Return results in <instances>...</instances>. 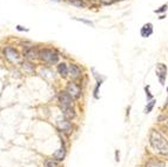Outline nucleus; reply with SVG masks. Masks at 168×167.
I'll return each mask as SVG.
<instances>
[{
  "label": "nucleus",
  "mask_w": 168,
  "mask_h": 167,
  "mask_svg": "<svg viewBox=\"0 0 168 167\" xmlns=\"http://www.w3.org/2000/svg\"><path fill=\"white\" fill-rule=\"evenodd\" d=\"M149 144L152 148L161 155L168 154V141L161 135L158 131L152 129L149 133Z\"/></svg>",
  "instance_id": "f257e3e1"
},
{
  "label": "nucleus",
  "mask_w": 168,
  "mask_h": 167,
  "mask_svg": "<svg viewBox=\"0 0 168 167\" xmlns=\"http://www.w3.org/2000/svg\"><path fill=\"white\" fill-rule=\"evenodd\" d=\"M39 58L47 64H57L59 60V55L57 54V52H54L52 50H48V48L41 50L39 52Z\"/></svg>",
  "instance_id": "f03ea898"
},
{
  "label": "nucleus",
  "mask_w": 168,
  "mask_h": 167,
  "mask_svg": "<svg viewBox=\"0 0 168 167\" xmlns=\"http://www.w3.org/2000/svg\"><path fill=\"white\" fill-rule=\"evenodd\" d=\"M59 106H60L61 109L73 107V98L67 92H61L59 94Z\"/></svg>",
  "instance_id": "7ed1b4c3"
},
{
  "label": "nucleus",
  "mask_w": 168,
  "mask_h": 167,
  "mask_svg": "<svg viewBox=\"0 0 168 167\" xmlns=\"http://www.w3.org/2000/svg\"><path fill=\"white\" fill-rule=\"evenodd\" d=\"M66 92H67L73 99H79L81 97V88H80V86L76 83H73V81L67 84Z\"/></svg>",
  "instance_id": "20e7f679"
},
{
  "label": "nucleus",
  "mask_w": 168,
  "mask_h": 167,
  "mask_svg": "<svg viewBox=\"0 0 168 167\" xmlns=\"http://www.w3.org/2000/svg\"><path fill=\"white\" fill-rule=\"evenodd\" d=\"M166 76H167V66L165 64H158L156 65V76L159 78V81L163 86L165 85V80H166Z\"/></svg>",
  "instance_id": "39448f33"
},
{
  "label": "nucleus",
  "mask_w": 168,
  "mask_h": 167,
  "mask_svg": "<svg viewBox=\"0 0 168 167\" xmlns=\"http://www.w3.org/2000/svg\"><path fill=\"white\" fill-rule=\"evenodd\" d=\"M5 55H6V58H7L8 60H11L12 62H18L19 59H20L19 53L15 51L14 48H12V47H7L5 50Z\"/></svg>",
  "instance_id": "423d86ee"
},
{
  "label": "nucleus",
  "mask_w": 168,
  "mask_h": 167,
  "mask_svg": "<svg viewBox=\"0 0 168 167\" xmlns=\"http://www.w3.org/2000/svg\"><path fill=\"white\" fill-rule=\"evenodd\" d=\"M68 72H69V76H72L73 79H78L81 76V69L80 67L75 65V64H71L68 66Z\"/></svg>",
  "instance_id": "0eeeda50"
},
{
  "label": "nucleus",
  "mask_w": 168,
  "mask_h": 167,
  "mask_svg": "<svg viewBox=\"0 0 168 167\" xmlns=\"http://www.w3.org/2000/svg\"><path fill=\"white\" fill-rule=\"evenodd\" d=\"M57 125H58V127L59 129L61 131H64V132H68L69 129L72 128V124L69 121L68 119H59L58 121H57Z\"/></svg>",
  "instance_id": "6e6552de"
},
{
  "label": "nucleus",
  "mask_w": 168,
  "mask_h": 167,
  "mask_svg": "<svg viewBox=\"0 0 168 167\" xmlns=\"http://www.w3.org/2000/svg\"><path fill=\"white\" fill-rule=\"evenodd\" d=\"M24 55L28 60H33V59H35V58L39 57V52L37 51V48H34V47H28V48H26L24 51Z\"/></svg>",
  "instance_id": "1a4fd4ad"
},
{
  "label": "nucleus",
  "mask_w": 168,
  "mask_h": 167,
  "mask_svg": "<svg viewBox=\"0 0 168 167\" xmlns=\"http://www.w3.org/2000/svg\"><path fill=\"white\" fill-rule=\"evenodd\" d=\"M140 34H141V37H144V38H148L149 35H152L153 34V25L152 24H145L144 26H142V28L140 31Z\"/></svg>",
  "instance_id": "9d476101"
},
{
  "label": "nucleus",
  "mask_w": 168,
  "mask_h": 167,
  "mask_svg": "<svg viewBox=\"0 0 168 167\" xmlns=\"http://www.w3.org/2000/svg\"><path fill=\"white\" fill-rule=\"evenodd\" d=\"M146 167H166V164L162 162L161 160H158L155 158H151V159L147 161Z\"/></svg>",
  "instance_id": "9b49d317"
},
{
  "label": "nucleus",
  "mask_w": 168,
  "mask_h": 167,
  "mask_svg": "<svg viewBox=\"0 0 168 167\" xmlns=\"http://www.w3.org/2000/svg\"><path fill=\"white\" fill-rule=\"evenodd\" d=\"M65 155H66L65 146H61L60 148L53 154V159H55L57 161H62V160L65 159Z\"/></svg>",
  "instance_id": "f8f14e48"
},
{
  "label": "nucleus",
  "mask_w": 168,
  "mask_h": 167,
  "mask_svg": "<svg viewBox=\"0 0 168 167\" xmlns=\"http://www.w3.org/2000/svg\"><path fill=\"white\" fill-rule=\"evenodd\" d=\"M57 69H58V73L60 74L61 76H67L69 74L68 72V66L65 64V62H60L59 65H58V67H57Z\"/></svg>",
  "instance_id": "ddd939ff"
},
{
  "label": "nucleus",
  "mask_w": 168,
  "mask_h": 167,
  "mask_svg": "<svg viewBox=\"0 0 168 167\" xmlns=\"http://www.w3.org/2000/svg\"><path fill=\"white\" fill-rule=\"evenodd\" d=\"M62 111V114H64V117L66 118V119H73L74 117H75V113H74V109H73V107H71V108H62L61 109Z\"/></svg>",
  "instance_id": "4468645a"
},
{
  "label": "nucleus",
  "mask_w": 168,
  "mask_h": 167,
  "mask_svg": "<svg viewBox=\"0 0 168 167\" xmlns=\"http://www.w3.org/2000/svg\"><path fill=\"white\" fill-rule=\"evenodd\" d=\"M23 69L27 73H32L34 71V65H32L30 61H25L23 62Z\"/></svg>",
  "instance_id": "2eb2a0df"
},
{
  "label": "nucleus",
  "mask_w": 168,
  "mask_h": 167,
  "mask_svg": "<svg viewBox=\"0 0 168 167\" xmlns=\"http://www.w3.org/2000/svg\"><path fill=\"white\" fill-rule=\"evenodd\" d=\"M44 166L45 167H59L55 159H46L45 162H44Z\"/></svg>",
  "instance_id": "dca6fc26"
},
{
  "label": "nucleus",
  "mask_w": 168,
  "mask_h": 167,
  "mask_svg": "<svg viewBox=\"0 0 168 167\" xmlns=\"http://www.w3.org/2000/svg\"><path fill=\"white\" fill-rule=\"evenodd\" d=\"M69 4H72L73 6H76V7H84L85 4L82 0H68Z\"/></svg>",
  "instance_id": "f3484780"
},
{
  "label": "nucleus",
  "mask_w": 168,
  "mask_h": 167,
  "mask_svg": "<svg viewBox=\"0 0 168 167\" xmlns=\"http://www.w3.org/2000/svg\"><path fill=\"white\" fill-rule=\"evenodd\" d=\"M154 104H155V100H151L149 102H148V105L146 106L145 108V113H149L153 109V106H154Z\"/></svg>",
  "instance_id": "a211bd4d"
},
{
  "label": "nucleus",
  "mask_w": 168,
  "mask_h": 167,
  "mask_svg": "<svg viewBox=\"0 0 168 167\" xmlns=\"http://www.w3.org/2000/svg\"><path fill=\"white\" fill-rule=\"evenodd\" d=\"M116 1H119V0H100V2H101L102 5H106V6L112 5V4H114Z\"/></svg>",
  "instance_id": "6ab92c4d"
},
{
  "label": "nucleus",
  "mask_w": 168,
  "mask_h": 167,
  "mask_svg": "<svg viewBox=\"0 0 168 167\" xmlns=\"http://www.w3.org/2000/svg\"><path fill=\"white\" fill-rule=\"evenodd\" d=\"M145 91H146V94H147V99H148V100H153V97L152 94H151V92H149V87H148V86L145 87Z\"/></svg>",
  "instance_id": "aec40b11"
},
{
  "label": "nucleus",
  "mask_w": 168,
  "mask_h": 167,
  "mask_svg": "<svg viewBox=\"0 0 168 167\" xmlns=\"http://www.w3.org/2000/svg\"><path fill=\"white\" fill-rule=\"evenodd\" d=\"M167 9V5H163L162 7H160V9H156L155 11V13H161V12H165Z\"/></svg>",
  "instance_id": "412c9836"
},
{
  "label": "nucleus",
  "mask_w": 168,
  "mask_h": 167,
  "mask_svg": "<svg viewBox=\"0 0 168 167\" xmlns=\"http://www.w3.org/2000/svg\"><path fill=\"white\" fill-rule=\"evenodd\" d=\"M76 20H79V21H81V23H85V24H87V25L93 26V23H92V21H87V20H84V19H76Z\"/></svg>",
  "instance_id": "4be33fe9"
},
{
  "label": "nucleus",
  "mask_w": 168,
  "mask_h": 167,
  "mask_svg": "<svg viewBox=\"0 0 168 167\" xmlns=\"http://www.w3.org/2000/svg\"><path fill=\"white\" fill-rule=\"evenodd\" d=\"M16 30L18 31H28V28H25V27H23V26L18 25V26H16Z\"/></svg>",
  "instance_id": "5701e85b"
},
{
  "label": "nucleus",
  "mask_w": 168,
  "mask_h": 167,
  "mask_svg": "<svg viewBox=\"0 0 168 167\" xmlns=\"http://www.w3.org/2000/svg\"><path fill=\"white\" fill-rule=\"evenodd\" d=\"M167 93H168V87H167ZM166 105H168V99H167V102H166Z\"/></svg>",
  "instance_id": "b1692460"
}]
</instances>
